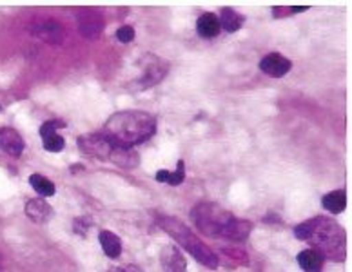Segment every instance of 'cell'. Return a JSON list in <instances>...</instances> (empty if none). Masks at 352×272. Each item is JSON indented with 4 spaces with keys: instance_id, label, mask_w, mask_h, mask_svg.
Masks as SVG:
<instances>
[{
    "instance_id": "cell-11",
    "label": "cell",
    "mask_w": 352,
    "mask_h": 272,
    "mask_svg": "<svg viewBox=\"0 0 352 272\" xmlns=\"http://www.w3.org/2000/svg\"><path fill=\"white\" fill-rule=\"evenodd\" d=\"M0 149L11 157H21L24 151V140L13 127H0Z\"/></svg>"
},
{
    "instance_id": "cell-10",
    "label": "cell",
    "mask_w": 352,
    "mask_h": 272,
    "mask_svg": "<svg viewBox=\"0 0 352 272\" xmlns=\"http://www.w3.org/2000/svg\"><path fill=\"white\" fill-rule=\"evenodd\" d=\"M167 69H169L167 62H164L162 58H153V62H149L146 69H144V75L138 80V87L140 89H147V87L156 86L164 78Z\"/></svg>"
},
{
    "instance_id": "cell-3",
    "label": "cell",
    "mask_w": 352,
    "mask_h": 272,
    "mask_svg": "<svg viewBox=\"0 0 352 272\" xmlns=\"http://www.w3.org/2000/svg\"><path fill=\"white\" fill-rule=\"evenodd\" d=\"M156 131V118L146 111L115 113L104 126L102 135L122 147H133L149 140Z\"/></svg>"
},
{
    "instance_id": "cell-19",
    "label": "cell",
    "mask_w": 352,
    "mask_h": 272,
    "mask_svg": "<svg viewBox=\"0 0 352 272\" xmlns=\"http://www.w3.org/2000/svg\"><path fill=\"white\" fill-rule=\"evenodd\" d=\"M30 183L31 187L35 189L38 194H41L42 198L44 196H53L55 194V183L51 180H47L45 177H42V174H33V177L30 178Z\"/></svg>"
},
{
    "instance_id": "cell-15",
    "label": "cell",
    "mask_w": 352,
    "mask_h": 272,
    "mask_svg": "<svg viewBox=\"0 0 352 272\" xmlns=\"http://www.w3.org/2000/svg\"><path fill=\"white\" fill-rule=\"evenodd\" d=\"M325 258L314 249H305L298 254V263L305 272H322Z\"/></svg>"
},
{
    "instance_id": "cell-21",
    "label": "cell",
    "mask_w": 352,
    "mask_h": 272,
    "mask_svg": "<svg viewBox=\"0 0 352 272\" xmlns=\"http://www.w3.org/2000/svg\"><path fill=\"white\" fill-rule=\"evenodd\" d=\"M116 38L124 42V44H129L135 38V30H133L131 25H122L120 30L116 31Z\"/></svg>"
},
{
    "instance_id": "cell-14",
    "label": "cell",
    "mask_w": 352,
    "mask_h": 272,
    "mask_svg": "<svg viewBox=\"0 0 352 272\" xmlns=\"http://www.w3.org/2000/svg\"><path fill=\"white\" fill-rule=\"evenodd\" d=\"M220 21L214 13H201L197 21V31L201 38H214L220 33Z\"/></svg>"
},
{
    "instance_id": "cell-18",
    "label": "cell",
    "mask_w": 352,
    "mask_h": 272,
    "mask_svg": "<svg viewBox=\"0 0 352 272\" xmlns=\"http://www.w3.org/2000/svg\"><path fill=\"white\" fill-rule=\"evenodd\" d=\"M322 205L325 207L329 212H332V214H340V212L345 211V207H347V194H345V191H342V189L329 192V194L323 196Z\"/></svg>"
},
{
    "instance_id": "cell-22",
    "label": "cell",
    "mask_w": 352,
    "mask_h": 272,
    "mask_svg": "<svg viewBox=\"0 0 352 272\" xmlns=\"http://www.w3.org/2000/svg\"><path fill=\"white\" fill-rule=\"evenodd\" d=\"M167 177H169V171H166V169H162V171L156 172V181H162V183H166L167 181Z\"/></svg>"
},
{
    "instance_id": "cell-4",
    "label": "cell",
    "mask_w": 352,
    "mask_h": 272,
    "mask_svg": "<svg viewBox=\"0 0 352 272\" xmlns=\"http://www.w3.org/2000/svg\"><path fill=\"white\" fill-rule=\"evenodd\" d=\"M78 147L82 152H86L96 160H106L115 163L124 169H133L138 166V155L131 147H122L109 140L102 133H93V135H84L78 138Z\"/></svg>"
},
{
    "instance_id": "cell-16",
    "label": "cell",
    "mask_w": 352,
    "mask_h": 272,
    "mask_svg": "<svg viewBox=\"0 0 352 272\" xmlns=\"http://www.w3.org/2000/svg\"><path fill=\"white\" fill-rule=\"evenodd\" d=\"M218 21H220V27H223L227 33H236V31L243 25V22H245V16L240 15V13H238L236 10H232V8H221Z\"/></svg>"
},
{
    "instance_id": "cell-20",
    "label": "cell",
    "mask_w": 352,
    "mask_h": 272,
    "mask_svg": "<svg viewBox=\"0 0 352 272\" xmlns=\"http://www.w3.org/2000/svg\"><path fill=\"white\" fill-rule=\"evenodd\" d=\"M184 180H186V163H184V160H180L178 166H176V171H169L166 183H169V185H180Z\"/></svg>"
},
{
    "instance_id": "cell-5",
    "label": "cell",
    "mask_w": 352,
    "mask_h": 272,
    "mask_svg": "<svg viewBox=\"0 0 352 272\" xmlns=\"http://www.w3.org/2000/svg\"><path fill=\"white\" fill-rule=\"evenodd\" d=\"M156 223L164 229V231L173 236L176 242L180 243L182 247L186 249L189 254H191L195 260L201 263V265H206L209 269H217L218 267V256L211 249L207 247L206 243L201 242L200 238L195 234V232L189 229L187 225L178 220V218L173 216H158L156 218Z\"/></svg>"
},
{
    "instance_id": "cell-2",
    "label": "cell",
    "mask_w": 352,
    "mask_h": 272,
    "mask_svg": "<svg viewBox=\"0 0 352 272\" xmlns=\"http://www.w3.org/2000/svg\"><path fill=\"white\" fill-rule=\"evenodd\" d=\"M191 220L198 231L211 238L242 242L252 231V223L249 220L232 216L231 212L217 203H198L191 211Z\"/></svg>"
},
{
    "instance_id": "cell-8",
    "label": "cell",
    "mask_w": 352,
    "mask_h": 272,
    "mask_svg": "<svg viewBox=\"0 0 352 272\" xmlns=\"http://www.w3.org/2000/svg\"><path fill=\"white\" fill-rule=\"evenodd\" d=\"M33 35L51 45H60L62 41H64L62 25L53 21H42L36 25H33Z\"/></svg>"
},
{
    "instance_id": "cell-23",
    "label": "cell",
    "mask_w": 352,
    "mask_h": 272,
    "mask_svg": "<svg viewBox=\"0 0 352 272\" xmlns=\"http://www.w3.org/2000/svg\"><path fill=\"white\" fill-rule=\"evenodd\" d=\"M109 272H142L138 267H126V269H111Z\"/></svg>"
},
{
    "instance_id": "cell-9",
    "label": "cell",
    "mask_w": 352,
    "mask_h": 272,
    "mask_svg": "<svg viewBox=\"0 0 352 272\" xmlns=\"http://www.w3.org/2000/svg\"><path fill=\"white\" fill-rule=\"evenodd\" d=\"M160 262L164 272H187V262L180 249L175 245H166L160 252Z\"/></svg>"
},
{
    "instance_id": "cell-13",
    "label": "cell",
    "mask_w": 352,
    "mask_h": 272,
    "mask_svg": "<svg viewBox=\"0 0 352 272\" xmlns=\"http://www.w3.org/2000/svg\"><path fill=\"white\" fill-rule=\"evenodd\" d=\"M25 214L36 223H45L53 216V209L47 202H44L42 198H33L30 202L25 203Z\"/></svg>"
},
{
    "instance_id": "cell-12",
    "label": "cell",
    "mask_w": 352,
    "mask_h": 272,
    "mask_svg": "<svg viewBox=\"0 0 352 272\" xmlns=\"http://www.w3.org/2000/svg\"><path fill=\"white\" fill-rule=\"evenodd\" d=\"M78 27H80L82 35L87 38H96L104 30V22L102 16L93 10H86V13H82L78 16Z\"/></svg>"
},
{
    "instance_id": "cell-7",
    "label": "cell",
    "mask_w": 352,
    "mask_h": 272,
    "mask_svg": "<svg viewBox=\"0 0 352 272\" xmlns=\"http://www.w3.org/2000/svg\"><path fill=\"white\" fill-rule=\"evenodd\" d=\"M292 67V62L287 56L280 55V53H269L260 60V69L265 73L267 76L272 78H282L285 76Z\"/></svg>"
},
{
    "instance_id": "cell-17",
    "label": "cell",
    "mask_w": 352,
    "mask_h": 272,
    "mask_svg": "<svg viewBox=\"0 0 352 272\" xmlns=\"http://www.w3.org/2000/svg\"><path fill=\"white\" fill-rule=\"evenodd\" d=\"M98 242H100L102 249L106 252V256L111 258V260H115V258H118L122 254V242L115 232L100 231V234H98Z\"/></svg>"
},
{
    "instance_id": "cell-6",
    "label": "cell",
    "mask_w": 352,
    "mask_h": 272,
    "mask_svg": "<svg viewBox=\"0 0 352 272\" xmlns=\"http://www.w3.org/2000/svg\"><path fill=\"white\" fill-rule=\"evenodd\" d=\"M66 124L62 120H47L41 126V138L44 141V149L50 152H60L66 147V141L62 138L56 129L64 127Z\"/></svg>"
},
{
    "instance_id": "cell-1",
    "label": "cell",
    "mask_w": 352,
    "mask_h": 272,
    "mask_svg": "<svg viewBox=\"0 0 352 272\" xmlns=\"http://www.w3.org/2000/svg\"><path fill=\"white\" fill-rule=\"evenodd\" d=\"M298 240L311 243L323 258L343 262L347 256V234L336 222L325 216L311 218L294 229Z\"/></svg>"
}]
</instances>
